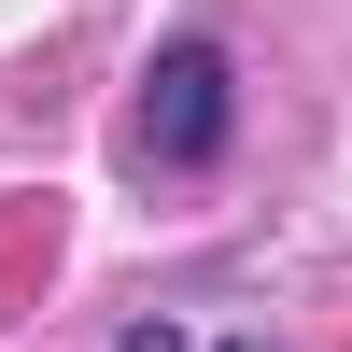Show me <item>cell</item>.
I'll return each instance as SVG.
<instances>
[{
  "instance_id": "2",
  "label": "cell",
  "mask_w": 352,
  "mask_h": 352,
  "mask_svg": "<svg viewBox=\"0 0 352 352\" xmlns=\"http://www.w3.org/2000/svg\"><path fill=\"white\" fill-rule=\"evenodd\" d=\"M113 352H268L254 324H127Z\"/></svg>"
},
{
  "instance_id": "1",
  "label": "cell",
  "mask_w": 352,
  "mask_h": 352,
  "mask_svg": "<svg viewBox=\"0 0 352 352\" xmlns=\"http://www.w3.org/2000/svg\"><path fill=\"white\" fill-rule=\"evenodd\" d=\"M226 127H240V85H226V43H155V71H141V169H212Z\"/></svg>"
}]
</instances>
